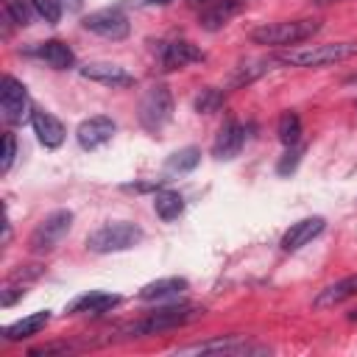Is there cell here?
Wrapping results in <instances>:
<instances>
[{"label":"cell","instance_id":"1","mask_svg":"<svg viewBox=\"0 0 357 357\" xmlns=\"http://www.w3.org/2000/svg\"><path fill=\"white\" fill-rule=\"evenodd\" d=\"M201 315H204L201 307H192V304H170V307H162V310L148 312L139 321H131V324L120 326V332H123V337H145V335H156V332L187 326L190 321H195Z\"/></svg>","mask_w":357,"mask_h":357},{"label":"cell","instance_id":"2","mask_svg":"<svg viewBox=\"0 0 357 357\" xmlns=\"http://www.w3.org/2000/svg\"><path fill=\"white\" fill-rule=\"evenodd\" d=\"M321 28H324V22L315 20V17L284 20V22H265V25L251 31V42L254 45H265V47H293V45H301V42L312 39Z\"/></svg>","mask_w":357,"mask_h":357},{"label":"cell","instance_id":"3","mask_svg":"<svg viewBox=\"0 0 357 357\" xmlns=\"http://www.w3.org/2000/svg\"><path fill=\"white\" fill-rule=\"evenodd\" d=\"M142 240H145L142 226H137L131 220H109L86 237V248L92 254H117V251H128V248L139 245Z\"/></svg>","mask_w":357,"mask_h":357},{"label":"cell","instance_id":"4","mask_svg":"<svg viewBox=\"0 0 357 357\" xmlns=\"http://www.w3.org/2000/svg\"><path fill=\"white\" fill-rule=\"evenodd\" d=\"M357 56V42H329V45H307V47H290L279 56L282 64L290 67H326Z\"/></svg>","mask_w":357,"mask_h":357},{"label":"cell","instance_id":"5","mask_svg":"<svg viewBox=\"0 0 357 357\" xmlns=\"http://www.w3.org/2000/svg\"><path fill=\"white\" fill-rule=\"evenodd\" d=\"M137 117L142 123L145 131L159 134L170 120H173V95L165 84H153L145 89V95L139 98V109Z\"/></svg>","mask_w":357,"mask_h":357},{"label":"cell","instance_id":"6","mask_svg":"<svg viewBox=\"0 0 357 357\" xmlns=\"http://www.w3.org/2000/svg\"><path fill=\"white\" fill-rule=\"evenodd\" d=\"M70 229H73V212L70 209H56L45 220L36 223V229L31 231L28 245H31L33 254H50L70 234Z\"/></svg>","mask_w":357,"mask_h":357},{"label":"cell","instance_id":"7","mask_svg":"<svg viewBox=\"0 0 357 357\" xmlns=\"http://www.w3.org/2000/svg\"><path fill=\"white\" fill-rule=\"evenodd\" d=\"M0 112L8 126H22L25 120H31L33 106L28 98V86L14 75H3L0 81Z\"/></svg>","mask_w":357,"mask_h":357},{"label":"cell","instance_id":"8","mask_svg":"<svg viewBox=\"0 0 357 357\" xmlns=\"http://www.w3.org/2000/svg\"><path fill=\"white\" fill-rule=\"evenodd\" d=\"M81 28L95 33V36H103L109 42H123L128 33H131V22L128 17L120 11V8H100V11H92L81 20Z\"/></svg>","mask_w":357,"mask_h":357},{"label":"cell","instance_id":"9","mask_svg":"<svg viewBox=\"0 0 357 357\" xmlns=\"http://www.w3.org/2000/svg\"><path fill=\"white\" fill-rule=\"evenodd\" d=\"M271 346H259L251 340H243L237 335L229 337H215V340H204V343H192L184 346L181 354H231V357H243V354H268Z\"/></svg>","mask_w":357,"mask_h":357},{"label":"cell","instance_id":"10","mask_svg":"<svg viewBox=\"0 0 357 357\" xmlns=\"http://www.w3.org/2000/svg\"><path fill=\"white\" fill-rule=\"evenodd\" d=\"M206 53L192 45L190 39H170V42H162L159 45V64L162 70H181L187 64H195V61H204Z\"/></svg>","mask_w":357,"mask_h":357},{"label":"cell","instance_id":"11","mask_svg":"<svg viewBox=\"0 0 357 357\" xmlns=\"http://www.w3.org/2000/svg\"><path fill=\"white\" fill-rule=\"evenodd\" d=\"M114 131H117V123H114L112 117H106V114H95V117H86V120L78 123V128H75V139H78V145H81L84 151H95V148L112 142Z\"/></svg>","mask_w":357,"mask_h":357},{"label":"cell","instance_id":"12","mask_svg":"<svg viewBox=\"0 0 357 357\" xmlns=\"http://www.w3.org/2000/svg\"><path fill=\"white\" fill-rule=\"evenodd\" d=\"M84 78L95 81V84H103V86H112V89H123V86H134V75L114 64V61H86L81 70H78Z\"/></svg>","mask_w":357,"mask_h":357},{"label":"cell","instance_id":"13","mask_svg":"<svg viewBox=\"0 0 357 357\" xmlns=\"http://www.w3.org/2000/svg\"><path fill=\"white\" fill-rule=\"evenodd\" d=\"M326 229V220L321 218V215H310V218H301V220H296L284 234H282V251H287V254H293V251H298V248H304L307 243H312L321 231Z\"/></svg>","mask_w":357,"mask_h":357},{"label":"cell","instance_id":"14","mask_svg":"<svg viewBox=\"0 0 357 357\" xmlns=\"http://www.w3.org/2000/svg\"><path fill=\"white\" fill-rule=\"evenodd\" d=\"M243 142H245V128H243L234 117H229V120L220 126V131H218V137H215V142H212V156H215L218 162H229V159H234V156L240 153Z\"/></svg>","mask_w":357,"mask_h":357},{"label":"cell","instance_id":"15","mask_svg":"<svg viewBox=\"0 0 357 357\" xmlns=\"http://www.w3.org/2000/svg\"><path fill=\"white\" fill-rule=\"evenodd\" d=\"M31 128H33L39 145H45V148H59L64 142V137H67L64 123L56 114L45 112V109H33L31 112Z\"/></svg>","mask_w":357,"mask_h":357},{"label":"cell","instance_id":"16","mask_svg":"<svg viewBox=\"0 0 357 357\" xmlns=\"http://www.w3.org/2000/svg\"><path fill=\"white\" fill-rule=\"evenodd\" d=\"M120 301H123V298H120L117 293L89 290V293H84V296L73 298V301L67 304V312H73V315H81V312H84V315H103V312L114 310Z\"/></svg>","mask_w":357,"mask_h":357},{"label":"cell","instance_id":"17","mask_svg":"<svg viewBox=\"0 0 357 357\" xmlns=\"http://www.w3.org/2000/svg\"><path fill=\"white\" fill-rule=\"evenodd\" d=\"M39 276H42V265H25V268H17V271L6 279V284H3V290H0V304H3V307L17 304V301L28 293V284H31L33 279H39Z\"/></svg>","mask_w":357,"mask_h":357},{"label":"cell","instance_id":"18","mask_svg":"<svg viewBox=\"0 0 357 357\" xmlns=\"http://www.w3.org/2000/svg\"><path fill=\"white\" fill-rule=\"evenodd\" d=\"M245 3L248 0H215L206 11H201V17H198V25L204 28V31H220L229 20H234L243 8H245Z\"/></svg>","mask_w":357,"mask_h":357},{"label":"cell","instance_id":"19","mask_svg":"<svg viewBox=\"0 0 357 357\" xmlns=\"http://www.w3.org/2000/svg\"><path fill=\"white\" fill-rule=\"evenodd\" d=\"M31 53L39 56V59H42L47 67H53V70H73V67H75V53H73V47H70L67 42H61V39L39 42Z\"/></svg>","mask_w":357,"mask_h":357},{"label":"cell","instance_id":"20","mask_svg":"<svg viewBox=\"0 0 357 357\" xmlns=\"http://www.w3.org/2000/svg\"><path fill=\"white\" fill-rule=\"evenodd\" d=\"M187 279L184 276H165V279H153L148 284L139 287L137 298L139 301H167V298H176L178 293L187 290Z\"/></svg>","mask_w":357,"mask_h":357},{"label":"cell","instance_id":"21","mask_svg":"<svg viewBox=\"0 0 357 357\" xmlns=\"http://www.w3.org/2000/svg\"><path fill=\"white\" fill-rule=\"evenodd\" d=\"M47 324H50V310L31 312V315H25V318L8 324V326L3 329V340H6V343H17V340H25V337H33V335H39Z\"/></svg>","mask_w":357,"mask_h":357},{"label":"cell","instance_id":"22","mask_svg":"<svg viewBox=\"0 0 357 357\" xmlns=\"http://www.w3.org/2000/svg\"><path fill=\"white\" fill-rule=\"evenodd\" d=\"M354 296H357V273L346 276V279H340V282H335L329 287H324L312 298V307L315 310H329V307H337V304H343L346 298H354Z\"/></svg>","mask_w":357,"mask_h":357},{"label":"cell","instance_id":"23","mask_svg":"<svg viewBox=\"0 0 357 357\" xmlns=\"http://www.w3.org/2000/svg\"><path fill=\"white\" fill-rule=\"evenodd\" d=\"M276 61H279V59H248V61L237 64L234 73H231V78H229V89H237V86H245V84L262 78L265 73L273 70Z\"/></svg>","mask_w":357,"mask_h":357},{"label":"cell","instance_id":"24","mask_svg":"<svg viewBox=\"0 0 357 357\" xmlns=\"http://www.w3.org/2000/svg\"><path fill=\"white\" fill-rule=\"evenodd\" d=\"M153 212L165 220V223H173L176 218H181L184 212V195L176 192V190H156L153 192Z\"/></svg>","mask_w":357,"mask_h":357},{"label":"cell","instance_id":"25","mask_svg":"<svg viewBox=\"0 0 357 357\" xmlns=\"http://www.w3.org/2000/svg\"><path fill=\"white\" fill-rule=\"evenodd\" d=\"M198 162H201V151L195 145H187V148H178L176 153L167 156L165 170L167 173H190L198 167Z\"/></svg>","mask_w":357,"mask_h":357},{"label":"cell","instance_id":"26","mask_svg":"<svg viewBox=\"0 0 357 357\" xmlns=\"http://www.w3.org/2000/svg\"><path fill=\"white\" fill-rule=\"evenodd\" d=\"M276 137H279V142L284 148L298 145V139H301V117L296 112H284L279 117V123H276Z\"/></svg>","mask_w":357,"mask_h":357},{"label":"cell","instance_id":"27","mask_svg":"<svg viewBox=\"0 0 357 357\" xmlns=\"http://www.w3.org/2000/svg\"><path fill=\"white\" fill-rule=\"evenodd\" d=\"M3 11L11 17V22L17 28H28L36 17V8H33V0H3Z\"/></svg>","mask_w":357,"mask_h":357},{"label":"cell","instance_id":"28","mask_svg":"<svg viewBox=\"0 0 357 357\" xmlns=\"http://www.w3.org/2000/svg\"><path fill=\"white\" fill-rule=\"evenodd\" d=\"M223 100H226V92H223V89L206 86V89L198 92V98L192 100V106H195L198 114H212V112H218V109L223 106Z\"/></svg>","mask_w":357,"mask_h":357},{"label":"cell","instance_id":"29","mask_svg":"<svg viewBox=\"0 0 357 357\" xmlns=\"http://www.w3.org/2000/svg\"><path fill=\"white\" fill-rule=\"evenodd\" d=\"M301 156H304V145H290V148L282 153V159L276 162V176H290V173H296Z\"/></svg>","mask_w":357,"mask_h":357},{"label":"cell","instance_id":"30","mask_svg":"<svg viewBox=\"0 0 357 357\" xmlns=\"http://www.w3.org/2000/svg\"><path fill=\"white\" fill-rule=\"evenodd\" d=\"M33 8H36V17H42L47 25H56L64 14V3L61 0H33Z\"/></svg>","mask_w":357,"mask_h":357},{"label":"cell","instance_id":"31","mask_svg":"<svg viewBox=\"0 0 357 357\" xmlns=\"http://www.w3.org/2000/svg\"><path fill=\"white\" fill-rule=\"evenodd\" d=\"M14 156H17V139L11 131L3 134V162H0V173H8L11 165H14Z\"/></svg>","mask_w":357,"mask_h":357},{"label":"cell","instance_id":"32","mask_svg":"<svg viewBox=\"0 0 357 357\" xmlns=\"http://www.w3.org/2000/svg\"><path fill=\"white\" fill-rule=\"evenodd\" d=\"M67 351H73V343H50V346H39V349H33L31 351V357H47V354H67Z\"/></svg>","mask_w":357,"mask_h":357},{"label":"cell","instance_id":"33","mask_svg":"<svg viewBox=\"0 0 357 357\" xmlns=\"http://www.w3.org/2000/svg\"><path fill=\"white\" fill-rule=\"evenodd\" d=\"M173 0H137V6H167Z\"/></svg>","mask_w":357,"mask_h":357},{"label":"cell","instance_id":"34","mask_svg":"<svg viewBox=\"0 0 357 357\" xmlns=\"http://www.w3.org/2000/svg\"><path fill=\"white\" fill-rule=\"evenodd\" d=\"M61 3H67L70 11H81V6H84V0H61Z\"/></svg>","mask_w":357,"mask_h":357},{"label":"cell","instance_id":"35","mask_svg":"<svg viewBox=\"0 0 357 357\" xmlns=\"http://www.w3.org/2000/svg\"><path fill=\"white\" fill-rule=\"evenodd\" d=\"M346 86H357V73H351V75H346V81H343Z\"/></svg>","mask_w":357,"mask_h":357},{"label":"cell","instance_id":"36","mask_svg":"<svg viewBox=\"0 0 357 357\" xmlns=\"http://www.w3.org/2000/svg\"><path fill=\"white\" fill-rule=\"evenodd\" d=\"M312 6H332V3H343V0H310Z\"/></svg>","mask_w":357,"mask_h":357},{"label":"cell","instance_id":"37","mask_svg":"<svg viewBox=\"0 0 357 357\" xmlns=\"http://www.w3.org/2000/svg\"><path fill=\"white\" fill-rule=\"evenodd\" d=\"M349 321H357V310H351V312H349Z\"/></svg>","mask_w":357,"mask_h":357}]
</instances>
